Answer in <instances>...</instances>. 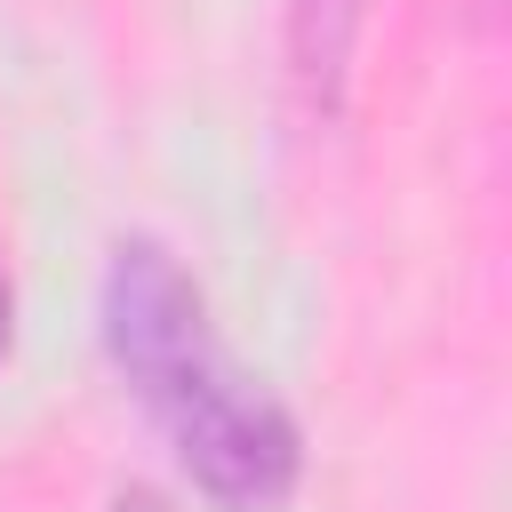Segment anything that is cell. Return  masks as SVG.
Returning a JSON list of instances; mask_svg holds the SVG:
<instances>
[{
    "label": "cell",
    "instance_id": "cell-3",
    "mask_svg": "<svg viewBox=\"0 0 512 512\" xmlns=\"http://www.w3.org/2000/svg\"><path fill=\"white\" fill-rule=\"evenodd\" d=\"M112 512H160V496H152V488H128V496H120Z\"/></svg>",
    "mask_w": 512,
    "mask_h": 512
},
{
    "label": "cell",
    "instance_id": "cell-4",
    "mask_svg": "<svg viewBox=\"0 0 512 512\" xmlns=\"http://www.w3.org/2000/svg\"><path fill=\"white\" fill-rule=\"evenodd\" d=\"M0 352H8V272H0Z\"/></svg>",
    "mask_w": 512,
    "mask_h": 512
},
{
    "label": "cell",
    "instance_id": "cell-1",
    "mask_svg": "<svg viewBox=\"0 0 512 512\" xmlns=\"http://www.w3.org/2000/svg\"><path fill=\"white\" fill-rule=\"evenodd\" d=\"M104 352L168 432L176 464L216 512H280L296 488V424L288 408L224 352L208 328V296L160 240H120L104 264Z\"/></svg>",
    "mask_w": 512,
    "mask_h": 512
},
{
    "label": "cell",
    "instance_id": "cell-2",
    "mask_svg": "<svg viewBox=\"0 0 512 512\" xmlns=\"http://www.w3.org/2000/svg\"><path fill=\"white\" fill-rule=\"evenodd\" d=\"M360 8L368 0H296V72L312 88H328L352 56V32H360Z\"/></svg>",
    "mask_w": 512,
    "mask_h": 512
}]
</instances>
